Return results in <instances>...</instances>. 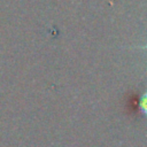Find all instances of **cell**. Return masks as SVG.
Segmentation results:
<instances>
[{"label":"cell","mask_w":147,"mask_h":147,"mask_svg":"<svg viewBox=\"0 0 147 147\" xmlns=\"http://www.w3.org/2000/svg\"><path fill=\"white\" fill-rule=\"evenodd\" d=\"M139 108H140V111L147 116V92L144 93L141 96H140V100H139Z\"/></svg>","instance_id":"6da1fadb"},{"label":"cell","mask_w":147,"mask_h":147,"mask_svg":"<svg viewBox=\"0 0 147 147\" xmlns=\"http://www.w3.org/2000/svg\"><path fill=\"white\" fill-rule=\"evenodd\" d=\"M144 48H147V46H144Z\"/></svg>","instance_id":"7a4b0ae2"}]
</instances>
